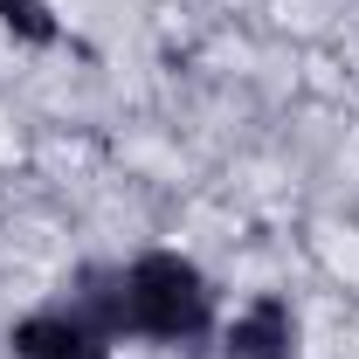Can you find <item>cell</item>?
I'll use <instances>...</instances> for the list:
<instances>
[{
  "label": "cell",
  "instance_id": "1",
  "mask_svg": "<svg viewBox=\"0 0 359 359\" xmlns=\"http://www.w3.org/2000/svg\"><path fill=\"white\" fill-rule=\"evenodd\" d=\"M118 325L125 339L194 353L222 332V290L187 249H138L118 263Z\"/></svg>",
  "mask_w": 359,
  "mask_h": 359
},
{
  "label": "cell",
  "instance_id": "2",
  "mask_svg": "<svg viewBox=\"0 0 359 359\" xmlns=\"http://www.w3.org/2000/svg\"><path fill=\"white\" fill-rule=\"evenodd\" d=\"M7 359H118V339L97 318H83L69 297H55L7 325Z\"/></svg>",
  "mask_w": 359,
  "mask_h": 359
},
{
  "label": "cell",
  "instance_id": "3",
  "mask_svg": "<svg viewBox=\"0 0 359 359\" xmlns=\"http://www.w3.org/2000/svg\"><path fill=\"white\" fill-rule=\"evenodd\" d=\"M215 346H222V359H297V311H290V297L256 290L249 304H235L222 318Z\"/></svg>",
  "mask_w": 359,
  "mask_h": 359
},
{
  "label": "cell",
  "instance_id": "4",
  "mask_svg": "<svg viewBox=\"0 0 359 359\" xmlns=\"http://www.w3.org/2000/svg\"><path fill=\"white\" fill-rule=\"evenodd\" d=\"M0 35H14L21 48H55L62 21H55L48 0H0Z\"/></svg>",
  "mask_w": 359,
  "mask_h": 359
}]
</instances>
